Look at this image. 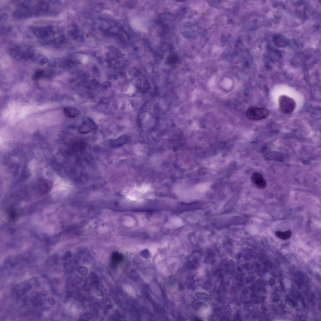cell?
<instances>
[{
    "instance_id": "cell-1",
    "label": "cell",
    "mask_w": 321,
    "mask_h": 321,
    "mask_svg": "<svg viewBox=\"0 0 321 321\" xmlns=\"http://www.w3.org/2000/svg\"><path fill=\"white\" fill-rule=\"evenodd\" d=\"M10 56L17 60H25L33 57L34 52L29 48L16 46L11 49L9 51Z\"/></svg>"
},
{
    "instance_id": "cell-2",
    "label": "cell",
    "mask_w": 321,
    "mask_h": 321,
    "mask_svg": "<svg viewBox=\"0 0 321 321\" xmlns=\"http://www.w3.org/2000/svg\"><path fill=\"white\" fill-rule=\"evenodd\" d=\"M269 110L264 108L252 107L248 109L246 115L249 119L252 121H257L263 119L269 114Z\"/></svg>"
},
{
    "instance_id": "cell-3",
    "label": "cell",
    "mask_w": 321,
    "mask_h": 321,
    "mask_svg": "<svg viewBox=\"0 0 321 321\" xmlns=\"http://www.w3.org/2000/svg\"><path fill=\"white\" fill-rule=\"evenodd\" d=\"M280 110L285 114H290L293 112L296 107V102L293 99L286 96H281L279 99Z\"/></svg>"
},
{
    "instance_id": "cell-4",
    "label": "cell",
    "mask_w": 321,
    "mask_h": 321,
    "mask_svg": "<svg viewBox=\"0 0 321 321\" xmlns=\"http://www.w3.org/2000/svg\"><path fill=\"white\" fill-rule=\"evenodd\" d=\"M254 184L257 188L264 189L266 187L267 184L264 177L259 173L255 172L253 173L251 177Z\"/></svg>"
},
{
    "instance_id": "cell-5",
    "label": "cell",
    "mask_w": 321,
    "mask_h": 321,
    "mask_svg": "<svg viewBox=\"0 0 321 321\" xmlns=\"http://www.w3.org/2000/svg\"><path fill=\"white\" fill-rule=\"evenodd\" d=\"M64 114L67 117L72 118L78 116L80 114L79 111L75 107L67 106L63 110Z\"/></svg>"
},
{
    "instance_id": "cell-6",
    "label": "cell",
    "mask_w": 321,
    "mask_h": 321,
    "mask_svg": "<svg viewBox=\"0 0 321 321\" xmlns=\"http://www.w3.org/2000/svg\"><path fill=\"white\" fill-rule=\"evenodd\" d=\"M94 126V123L92 120L89 119H87L82 122L80 126V128L81 130L86 129L90 130L93 128Z\"/></svg>"
},
{
    "instance_id": "cell-7",
    "label": "cell",
    "mask_w": 321,
    "mask_h": 321,
    "mask_svg": "<svg viewBox=\"0 0 321 321\" xmlns=\"http://www.w3.org/2000/svg\"><path fill=\"white\" fill-rule=\"evenodd\" d=\"M275 235L279 238L282 240H285L290 238L291 236L292 232L290 230H288L284 232L277 231L275 232Z\"/></svg>"
},
{
    "instance_id": "cell-8",
    "label": "cell",
    "mask_w": 321,
    "mask_h": 321,
    "mask_svg": "<svg viewBox=\"0 0 321 321\" xmlns=\"http://www.w3.org/2000/svg\"><path fill=\"white\" fill-rule=\"evenodd\" d=\"M50 8V6L49 4L45 2H42L38 4L35 9L38 13L39 12H46L49 10Z\"/></svg>"
},
{
    "instance_id": "cell-9",
    "label": "cell",
    "mask_w": 321,
    "mask_h": 321,
    "mask_svg": "<svg viewBox=\"0 0 321 321\" xmlns=\"http://www.w3.org/2000/svg\"><path fill=\"white\" fill-rule=\"evenodd\" d=\"M123 258L121 255L119 254L114 255L112 258V263L113 265H115L120 263L122 260Z\"/></svg>"
},
{
    "instance_id": "cell-10",
    "label": "cell",
    "mask_w": 321,
    "mask_h": 321,
    "mask_svg": "<svg viewBox=\"0 0 321 321\" xmlns=\"http://www.w3.org/2000/svg\"><path fill=\"white\" fill-rule=\"evenodd\" d=\"M78 272L82 276L86 275L88 272L87 269L85 267H80L78 269Z\"/></svg>"
},
{
    "instance_id": "cell-11",
    "label": "cell",
    "mask_w": 321,
    "mask_h": 321,
    "mask_svg": "<svg viewBox=\"0 0 321 321\" xmlns=\"http://www.w3.org/2000/svg\"><path fill=\"white\" fill-rule=\"evenodd\" d=\"M9 18V15L8 14L6 13H4L2 14L1 17H0V20H1V22H5Z\"/></svg>"
},
{
    "instance_id": "cell-12",
    "label": "cell",
    "mask_w": 321,
    "mask_h": 321,
    "mask_svg": "<svg viewBox=\"0 0 321 321\" xmlns=\"http://www.w3.org/2000/svg\"><path fill=\"white\" fill-rule=\"evenodd\" d=\"M43 74V72L41 70H39L35 73L34 75V77L35 78H39Z\"/></svg>"
},
{
    "instance_id": "cell-13",
    "label": "cell",
    "mask_w": 321,
    "mask_h": 321,
    "mask_svg": "<svg viewBox=\"0 0 321 321\" xmlns=\"http://www.w3.org/2000/svg\"><path fill=\"white\" fill-rule=\"evenodd\" d=\"M48 62V59L47 58L44 57L41 59L40 64L41 65H44L47 63Z\"/></svg>"
},
{
    "instance_id": "cell-14",
    "label": "cell",
    "mask_w": 321,
    "mask_h": 321,
    "mask_svg": "<svg viewBox=\"0 0 321 321\" xmlns=\"http://www.w3.org/2000/svg\"><path fill=\"white\" fill-rule=\"evenodd\" d=\"M50 2L54 4H58L61 3V1H56V0H55V1H51Z\"/></svg>"
},
{
    "instance_id": "cell-15",
    "label": "cell",
    "mask_w": 321,
    "mask_h": 321,
    "mask_svg": "<svg viewBox=\"0 0 321 321\" xmlns=\"http://www.w3.org/2000/svg\"><path fill=\"white\" fill-rule=\"evenodd\" d=\"M97 294L100 296H102L103 295L102 292L99 290L97 291Z\"/></svg>"
}]
</instances>
